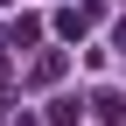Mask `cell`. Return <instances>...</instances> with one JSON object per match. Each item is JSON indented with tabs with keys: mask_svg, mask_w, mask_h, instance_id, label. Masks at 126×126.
<instances>
[{
	"mask_svg": "<svg viewBox=\"0 0 126 126\" xmlns=\"http://www.w3.org/2000/svg\"><path fill=\"white\" fill-rule=\"evenodd\" d=\"M91 21H98V7H91V0H84V7H63V14H56V35H63V42H77Z\"/></svg>",
	"mask_w": 126,
	"mask_h": 126,
	"instance_id": "obj_1",
	"label": "cell"
},
{
	"mask_svg": "<svg viewBox=\"0 0 126 126\" xmlns=\"http://www.w3.org/2000/svg\"><path fill=\"white\" fill-rule=\"evenodd\" d=\"M91 119H98V126H119L126 119V98H119V91H91Z\"/></svg>",
	"mask_w": 126,
	"mask_h": 126,
	"instance_id": "obj_2",
	"label": "cell"
},
{
	"mask_svg": "<svg viewBox=\"0 0 126 126\" xmlns=\"http://www.w3.org/2000/svg\"><path fill=\"white\" fill-rule=\"evenodd\" d=\"M49 126H77L84 119V98H70V91H63V98H49V112H42Z\"/></svg>",
	"mask_w": 126,
	"mask_h": 126,
	"instance_id": "obj_3",
	"label": "cell"
},
{
	"mask_svg": "<svg viewBox=\"0 0 126 126\" xmlns=\"http://www.w3.org/2000/svg\"><path fill=\"white\" fill-rule=\"evenodd\" d=\"M63 77V49H49V56H35V70H28V84H56Z\"/></svg>",
	"mask_w": 126,
	"mask_h": 126,
	"instance_id": "obj_4",
	"label": "cell"
},
{
	"mask_svg": "<svg viewBox=\"0 0 126 126\" xmlns=\"http://www.w3.org/2000/svg\"><path fill=\"white\" fill-rule=\"evenodd\" d=\"M0 7H21V0H0Z\"/></svg>",
	"mask_w": 126,
	"mask_h": 126,
	"instance_id": "obj_7",
	"label": "cell"
},
{
	"mask_svg": "<svg viewBox=\"0 0 126 126\" xmlns=\"http://www.w3.org/2000/svg\"><path fill=\"white\" fill-rule=\"evenodd\" d=\"M35 35H42V21H35V14H21V21H14V49H28Z\"/></svg>",
	"mask_w": 126,
	"mask_h": 126,
	"instance_id": "obj_5",
	"label": "cell"
},
{
	"mask_svg": "<svg viewBox=\"0 0 126 126\" xmlns=\"http://www.w3.org/2000/svg\"><path fill=\"white\" fill-rule=\"evenodd\" d=\"M119 49H126V21H119Z\"/></svg>",
	"mask_w": 126,
	"mask_h": 126,
	"instance_id": "obj_6",
	"label": "cell"
}]
</instances>
